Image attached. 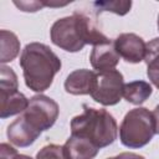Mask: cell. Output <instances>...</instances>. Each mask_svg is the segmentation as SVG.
<instances>
[{
  "label": "cell",
  "instance_id": "cell-1",
  "mask_svg": "<svg viewBox=\"0 0 159 159\" xmlns=\"http://www.w3.org/2000/svg\"><path fill=\"white\" fill-rule=\"evenodd\" d=\"M50 39L53 45L67 52H78L86 45L96 46L109 40L83 12L56 20L51 26Z\"/></svg>",
  "mask_w": 159,
  "mask_h": 159
},
{
  "label": "cell",
  "instance_id": "cell-2",
  "mask_svg": "<svg viewBox=\"0 0 159 159\" xmlns=\"http://www.w3.org/2000/svg\"><path fill=\"white\" fill-rule=\"evenodd\" d=\"M20 67L25 84L39 94L48 89L57 72L61 70L60 57L45 43H27L20 56Z\"/></svg>",
  "mask_w": 159,
  "mask_h": 159
},
{
  "label": "cell",
  "instance_id": "cell-3",
  "mask_svg": "<svg viewBox=\"0 0 159 159\" xmlns=\"http://www.w3.org/2000/svg\"><path fill=\"white\" fill-rule=\"evenodd\" d=\"M83 112L71 119V135L91 140L99 149L111 145L118 135L114 117L106 109L83 104Z\"/></svg>",
  "mask_w": 159,
  "mask_h": 159
},
{
  "label": "cell",
  "instance_id": "cell-4",
  "mask_svg": "<svg viewBox=\"0 0 159 159\" xmlns=\"http://www.w3.org/2000/svg\"><path fill=\"white\" fill-rule=\"evenodd\" d=\"M155 134L153 113L144 107L130 109L123 118L119 127L120 143L130 149L145 147Z\"/></svg>",
  "mask_w": 159,
  "mask_h": 159
},
{
  "label": "cell",
  "instance_id": "cell-5",
  "mask_svg": "<svg viewBox=\"0 0 159 159\" xmlns=\"http://www.w3.org/2000/svg\"><path fill=\"white\" fill-rule=\"evenodd\" d=\"M58 114L60 107L57 102L41 93L32 96L29 99L27 108L21 113L30 125L40 133L50 129L56 123Z\"/></svg>",
  "mask_w": 159,
  "mask_h": 159
},
{
  "label": "cell",
  "instance_id": "cell-6",
  "mask_svg": "<svg viewBox=\"0 0 159 159\" xmlns=\"http://www.w3.org/2000/svg\"><path fill=\"white\" fill-rule=\"evenodd\" d=\"M124 78L118 70L97 72L91 97L102 106H114L123 97Z\"/></svg>",
  "mask_w": 159,
  "mask_h": 159
},
{
  "label": "cell",
  "instance_id": "cell-7",
  "mask_svg": "<svg viewBox=\"0 0 159 159\" xmlns=\"http://www.w3.org/2000/svg\"><path fill=\"white\" fill-rule=\"evenodd\" d=\"M114 46L118 55L129 63H139L144 61L147 43L144 40L133 32H125L117 36Z\"/></svg>",
  "mask_w": 159,
  "mask_h": 159
},
{
  "label": "cell",
  "instance_id": "cell-8",
  "mask_svg": "<svg viewBox=\"0 0 159 159\" xmlns=\"http://www.w3.org/2000/svg\"><path fill=\"white\" fill-rule=\"evenodd\" d=\"M119 58L120 56L116 50L114 41L112 40L93 46L89 55V62L92 67L98 72L114 70L119 62Z\"/></svg>",
  "mask_w": 159,
  "mask_h": 159
},
{
  "label": "cell",
  "instance_id": "cell-9",
  "mask_svg": "<svg viewBox=\"0 0 159 159\" xmlns=\"http://www.w3.org/2000/svg\"><path fill=\"white\" fill-rule=\"evenodd\" d=\"M6 135L11 144L20 148H26L34 144L35 140L41 135V133L32 128L30 123L20 114L14 122L9 124Z\"/></svg>",
  "mask_w": 159,
  "mask_h": 159
},
{
  "label": "cell",
  "instance_id": "cell-10",
  "mask_svg": "<svg viewBox=\"0 0 159 159\" xmlns=\"http://www.w3.org/2000/svg\"><path fill=\"white\" fill-rule=\"evenodd\" d=\"M96 80V72L87 70V68H80L71 72L66 81H65V91L73 96H84L91 94L93 84Z\"/></svg>",
  "mask_w": 159,
  "mask_h": 159
},
{
  "label": "cell",
  "instance_id": "cell-11",
  "mask_svg": "<svg viewBox=\"0 0 159 159\" xmlns=\"http://www.w3.org/2000/svg\"><path fill=\"white\" fill-rule=\"evenodd\" d=\"M62 147L67 159H93L99 152L91 140L76 135H71Z\"/></svg>",
  "mask_w": 159,
  "mask_h": 159
},
{
  "label": "cell",
  "instance_id": "cell-12",
  "mask_svg": "<svg viewBox=\"0 0 159 159\" xmlns=\"http://www.w3.org/2000/svg\"><path fill=\"white\" fill-rule=\"evenodd\" d=\"M0 118L6 119L11 116L25 112L29 106V99L20 91H1L0 89Z\"/></svg>",
  "mask_w": 159,
  "mask_h": 159
},
{
  "label": "cell",
  "instance_id": "cell-13",
  "mask_svg": "<svg viewBox=\"0 0 159 159\" xmlns=\"http://www.w3.org/2000/svg\"><path fill=\"white\" fill-rule=\"evenodd\" d=\"M152 86L142 80L125 83L123 89V97L125 98V101L135 106H140L142 103H144L152 96Z\"/></svg>",
  "mask_w": 159,
  "mask_h": 159
},
{
  "label": "cell",
  "instance_id": "cell-14",
  "mask_svg": "<svg viewBox=\"0 0 159 159\" xmlns=\"http://www.w3.org/2000/svg\"><path fill=\"white\" fill-rule=\"evenodd\" d=\"M144 62L147 63V76L149 81L159 89V37L147 43Z\"/></svg>",
  "mask_w": 159,
  "mask_h": 159
},
{
  "label": "cell",
  "instance_id": "cell-15",
  "mask_svg": "<svg viewBox=\"0 0 159 159\" xmlns=\"http://www.w3.org/2000/svg\"><path fill=\"white\" fill-rule=\"evenodd\" d=\"M0 62L2 65L14 61L20 52V40L14 32L7 30L0 31Z\"/></svg>",
  "mask_w": 159,
  "mask_h": 159
},
{
  "label": "cell",
  "instance_id": "cell-16",
  "mask_svg": "<svg viewBox=\"0 0 159 159\" xmlns=\"http://www.w3.org/2000/svg\"><path fill=\"white\" fill-rule=\"evenodd\" d=\"M93 6L96 7L97 12L103 11H111L119 16H123L129 12L132 7V1H123V0H116V1H94Z\"/></svg>",
  "mask_w": 159,
  "mask_h": 159
},
{
  "label": "cell",
  "instance_id": "cell-17",
  "mask_svg": "<svg viewBox=\"0 0 159 159\" xmlns=\"http://www.w3.org/2000/svg\"><path fill=\"white\" fill-rule=\"evenodd\" d=\"M0 89L1 91H17L19 81L17 76L11 67L1 65L0 67Z\"/></svg>",
  "mask_w": 159,
  "mask_h": 159
},
{
  "label": "cell",
  "instance_id": "cell-18",
  "mask_svg": "<svg viewBox=\"0 0 159 159\" xmlns=\"http://www.w3.org/2000/svg\"><path fill=\"white\" fill-rule=\"evenodd\" d=\"M36 159H67L63 152V147L58 144H47L42 147L37 154Z\"/></svg>",
  "mask_w": 159,
  "mask_h": 159
},
{
  "label": "cell",
  "instance_id": "cell-19",
  "mask_svg": "<svg viewBox=\"0 0 159 159\" xmlns=\"http://www.w3.org/2000/svg\"><path fill=\"white\" fill-rule=\"evenodd\" d=\"M0 159H34L26 154H19L14 147L7 143L0 144Z\"/></svg>",
  "mask_w": 159,
  "mask_h": 159
},
{
  "label": "cell",
  "instance_id": "cell-20",
  "mask_svg": "<svg viewBox=\"0 0 159 159\" xmlns=\"http://www.w3.org/2000/svg\"><path fill=\"white\" fill-rule=\"evenodd\" d=\"M14 5L16 7H19L21 11H25V12H36L39 10H41L42 7L46 6L45 1L41 0V1H36V0H30V1H14Z\"/></svg>",
  "mask_w": 159,
  "mask_h": 159
},
{
  "label": "cell",
  "instance_id": "cell-21",
  "mask_svg": "<svg viewBox=\"0 0 159 159\" xmlns=\"http://www.w3.org/2000/svg\"><path fill=\"white\" fill-rule=\"evenodd\" d=\"M113 159H145L143 155H139L137 153H132V152H124L120 153L116 157H113Z\"/></svg>",
  "mask_w": 159,
  "mask_h": 159
},
{
  "label": "cell",
  "instance_id": "cell-22",
  "mask_svg": "<svg viewBox=\"0 0 159 159\" xmlns=\"http://www.w3.org/2000/svg\"><path fill=\"white\" fill-rule=\"evenodd\" d=\"M152 113H153L154 122H155V134H159V104L154 108V111Z\"/></svg>",
  "mask_w": 159,
  "mask_h": 159
},
{
  "label": "cell",
  "instance_id": "cell-23",
  "mask_svg": "<svg viewBox=\"0 0 159 159\" xmlns=\"http://www.w3.org/2000/svg\"><path fill=\"white\" fill-rule=\"evenodd\" d=\"M157 25H158V31H159V15H158V22H157Z\"/></svg>",
  "mask_w": 159,
  "mask_h": 159
},
{
  "label": "cell",
  "instance_id": "cell-24",
  "mask_svg": "<svg viewBox=\"0 0 159 159\" xmlns=\"http://www.w3.org/2000/svg\"><path fill=\"white\" fill-rule=\"evenodd\" d=\"M107 159H113V157H112V158H107Z\"/></svg>",
  "mask_w": 159,
  "mask_h": 159
}]
</instances>
